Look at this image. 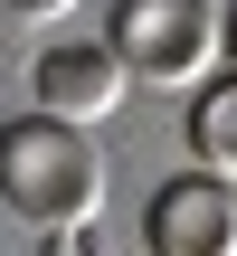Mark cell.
Listing matches in <instances>:
<instances>
[{
  "mask_svg": "<svg viewBox=\"0 0 237 256\" xmlns=\"http://www.w3.org/2000/svg\"><path fill=\"white\" fill-rule=\"evenodd\" d=\"M0 209L38 238L57 228H95L104 209V152H95V124H66V114H10L0 124Z\"/></svg>",
  "mask_w": 237,
  "mask_h": 256,
  "instance_id": "cell-1",
  "label": "cell"
},
{
  "mask_svg": "<svg viewBox=\"0 0 237 256\" xmlns=\"http://www.w3.org/2000/svg\"><path fill=\"white\" fill-rule=\"evenodd\" d=\"M104 48L124 57L133 86L190 95L218 66V19H209V0H114L104 10Z\"/></svg>",
  "mask_w": 237,
  "mask_h": 256,
  "instance_id": "cell-2",
  "label": "cell"
},
{
  "mask_svg": "<svg viewBox=\"0 0 237 256\" xmlns=\"http://www.w3.org/2000/svg\"><path fill=\"white\" fill-rule=\"evenodd\" d=\"M142 238H152V256H237V180H218V171L162 180L142 209Z\"/></svg>",
  "mask_w": 237,
  "mask_h": 256,
  "instance_id": "cell-3",
  "label": "cell"
},
{
  "mask_svg": "<svg viewBox=\"0 0 237 256\" xmlns=\"http://www.w3.org/2000/svg\"><path fill=\"white\" fill-rule=\"evenodd\" d=\"M28 95H38V114L104 124V114H124L133 76H124V57H114L104 38H48V48H38V66H28Z\"/></svg>",
  "mask_w": 237,
  "mask_h": 256,
  "instance_id": "cell-4",
  "label": "cell"
},
{
  "mask_svg": "<svg viewBox=\"0 0 237 256\" xmlns=\"http://www.w3.org/2000/svg\"><path fill=\"white\" fill-rule=\"evenodd\" d=\"M180 133H190V162H200V171L237 180V66H209V76L190 86Z\"/></svg>",
  "mask_w": 237,
  "mask_h": 256,
  "instance_id": "cell-5",
  "label": "cell"
},
{
  "mask_svg": "<svg viewBox=\"0 0 237 256\" xmlns=\"http://www.w3.org/2000/svg\"><path fill=\"white\" fill-rule=\"evenodd\" d=\"M0 10H10V19H66L76 0H0Z\"/></svg>",
  "mask_w": 237,
  "mask_h": 256,
  "instance_id": "cell-6",
  "label": "cell"
},
{
  "mask_svg": "<svg viewBox=\"0 0 237 256\" xmlns=\"http://www.w3.org/2000/svg\"><path fill=\"white\" fill-rule=\"evenodd\" d=\"M218 57L237 66V0H228V19H218Z\"/></svg>",
  "mask_w": 237,
  "mask_h": 256,
  "instance_id": "cell-7",
  "label": "cell"
}]
</instances>
